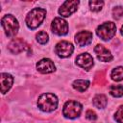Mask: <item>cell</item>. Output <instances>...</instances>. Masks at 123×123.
I'll use <instances>...</instances> for the list:
<instances>
[{
	"label": "cell",
	"mask_w": 123,
	"mask_h": 123,
	"mask_svg": "<svg viewBox=\"0 0 123 123\" xmlns=\"http://www.w3.org/2000/svg\"><path fill=\"white\" fill-rule=\"evenodd\" d=\"M94 53L96 54L97 59L104 62H109L112 61V59H113L111 51L101 44H97L94 47Z\"/></svg>",
	"instance_id": "7c38bea8"
},
{
	"label": "cell",
	"mask_w": 123,
	"mask_h": 123,
	"mask_svg": "<svg viewBox=\"0 0 123 123\" xmlns=\"http://www.w3.org/2000/svg\"><path fill=\"white\" fill-rule=\"evenodd\" d=\"M90 83L89 81L87 80H83V79H78V80H75L73 83H72V86L75 90L79 91V92H84L86 91L88 86H89Z\"/></svg>",
	"instance_id": "9a60e30c"
},
{
	"label": "cell",
	"mask_w": 123,
	"mask_h": 123,
	"mask_svg": "<svg viewBox=\"0 0 123 123\" xmlns=\"http://www.w3.org/2000/svg\"><path fill=\"white\" fill-rule=\"evenodd\" d=\"M58 97L53 93H43L38 97L37 107L44 112H51L58 107Z\"/></svg>",
	"instance_id": "7a4b0ae2"
},
{
	"label": "cell",
	"mask_w": 123,
	"mask_h": 123,
	"mask_svg": "<svg viewBox=\"0 0 123 123\" xmlns=\"http://www.w3.org/2000/svg\"><path fill=\"white\" fill-rule=\"evenodd\" d=\"M114 119L117 123H123V106H120L114 113Z\"/></svg>",
	"instance_id": "7402d4cb"
},
{
	"label": "cell",
	"mask_w": 123,
	"mask_h": 123,
	"mask_svg": "<svg viewBox=\"0 0 123 123\" xmlns=\"http://www.w3.org/2000/svg\"><path fill=\"white\" fill-rule=\"evenodd\" d=\"M88 5H89V8H90V10L92 12H99L103 8L104 2L103 1H99V0H94V1H89Z\"/></svg>",
	"instance_id": "ffe728a7"
},
{
	"label": "cell",
	"mask_w": 123,
	"mask_h": 123,
	"mask_svg": "<svg viewBox=\"0 0 123 123\" xmlns=\"http://www.w3.org/2000/svg\"><path fill=\"white\" fill-rule=\"evenodd\" d=\"M116 33V26L113 22L108 21L99 25L96 29V35L102 40H110L111 39Z\"/></svg>",
	"instance_id": "5b68a950"
},
{
	"label": "cell",
	"mask_w": 123,
	"mask_h": 123,
	"mask_svg": "<svg viewBox=\"0 0 123 123\" xmlns=\"http://www.w3.org/2000/svg\"><path fill=\"white\" fill-rule=\"evenodd\" d=\"M28 49L27 43L22 39H13L9 44V50L13 54H18Z\"/></svg>",
	"instance_id": "4fadbf2b"
},
{
	"label": "cell",
	"mask_w": 123,
	"mask_h": 123,
	"mask_svg": "<svg viewBox=\"0 0 123 123\" xmlns=\"http://www.w3.org/2000/svg\"><path fill=\"white\" fill-rule=\"evenodd\" d=\"M79 4H80V2L79 1H76V0H73V1H64L62 3V5L61 6V8L59 9L58 12L62 17H68L73 12H75L77 11V8H78Z\"/></svg>",
	"instance_id": "ba28073f"
},
{
	"label": "cell",
	"mask_w": 123,
	"mask_h": 123,
	"mask_svg": "<svg viewBox=\"0 0 123 123\" xmlns=\"http://www.w3.org/2000/svg\"><path fill=\"white\" fill-rule=\"evenodd\" d=\"M120 32H121V35L123 36V25H122V27H121V29H120Z\"/></svg>",
	"instance_id": "cb8c5ba5"
},
{
	"label": "cell",
	"mask_w": 123,
	"mask_h": 123,
	"mask_svg": "<svg viewBox=\"0 0 123 123\" xmlns=\"http://www.w3.org/2000/svg\"><path fill=\"white\" fill-rule=\"evenodd\" d=\"M86 117L88 120L92 121V120H95V119L97 118V115H96V113H95L92 110H88V111L86 112Z\"/></svg>",
	"instance_id": "603a6c76"
},
{
	"label": "cell",
	"mask_w": 123,
	"mask_h": 123,
	"mask_svg": "<svg viewBox=\"0 0 123 123\" xmlns=\"http://www.w3.org/2000/svg\"><path fill=\"white\" fill-rule=\"evenodd\" d=\"M0 81H1V92L5 94L12 87L13 83V77L9 73H1Z\"/></svg>",
	"instance_id": "5bb4252c"
},
{
	"label": "cell",
	"mask_w": 123,
	"mask_h": 123,
	"mask_svg": "<svg viewBox=\"0 0 123 123\" xmlns=\"http://www.w3.org/2000/svg\"><path fill=\"white\" fill-rule=\"evenodd\" d=\"M93 38V35L89 31H80L75 35V42L78 46L83 47L88 45Z\"/></svg>",
	"instance_id": "8fae6325"
},
{
	"label": "cell",
	"mask_w": 123,
	"mask_h": 123,
	"mask_svg": "<svg viewBox=\"0 0 123 123\" xmlns=\"http://www.w3.org/2000/svg\"><path fill=\"white\" fill-rule=\"evenodd\" d=\"M112 15H113V18H115V19H119L120 17H122L123 16V7H121V6L114 7L112 10Z\"/></svg>",
	"instance_id": "44dd1931"
},
{
	"label": "cell",
	"mask_w": 123,
	"mask_h": 123,
	"mask_svg": "<svg viewBox=\"0 0 123 123\" xmlns=\"http://www.w3.org/2000/svg\"><path fill=\"white\" fill-rule=\"evenodd\" d=\"M111 77L113 81L119 82L123 80V66H117L111 72Z\"/></svg>",
	"instance_id": "e0dca14e"
},
{
	"label": "cell",
	"mask_w": 123,
	"mask_h": 123,
	"mask_svg": "<svg viewBox=\"0 0 123 123\" xmlns=\"http://www.w3.org/2000/svg\"><path fill=\"white\" fill-rule=\"evenodd\" d=\"M110 94L113 97H121L123 95V86L122 85H112L109 88Z\"/></svg>",
	"instance_id": "ac0fdd59"
},
{
	"label": "cell",
	"mask_w": 123,
	"mask_h": 123,
	"mask_svg": "<svg viewBox=\"0 0 123 123\" xmlns=\"http://www.w3.org/2000/svg\"><path fill=\"white\" fill-rule=\"evenodd\" d=\"M2 27L9 37H14L19 29V23L12 14H5L1 19Z\"/></svg>",
	"instance_id": "3957f363"
},
{
	"label": "cell",
	"mask_w": 123,
	"mask_h": 123,
	"mask_svg": "<svg viewBox=\"0 0 123 123\" xmlns=\"http://www.w3.org/2000/svg\"><path fill=\"white\" fill-rule=\"evenodd\" d=\"M51 30L57 36H64L68 33V23L62 17H55L51 23Z\"/></svg>",
	"instance_id": "8992f818"
},
{
	"label": "cell",
	"mask_w": 123,
	"mask_h": 123,
	"mask_svg": "<svg viewBox=\"0 0 123 123\" xmlns=\"http://www.w3.org/2000/svg\"><path fill=\"white\" fill-rule=\"evenodd\" d=\"M74 51V46L71 42L66 40H62L56 44L55 52L60 58H68L72 55Z\"/></svg>",
	"instance_id": "52a82bcc"
},
{
	"label": "cell",
	"mask_w": 123,
	"mask_h": 123,
	"mask_svg": "<svg viewBox=\"0 0 123 123\" xmlns=\"http://www.w3.org/2000/svg\"><path fill=\"white\" fill-rule=\"evenodd\" d=\"M36 66H37V71H39L42 74L52 73L56 70V66H55L54 62H52V60H50L48 58H44V59H41L40 61H38L37 62Z\"/></svg>",
	"instance_id": "30bf717a"
},
{
	"label": "cell",
	"mask_w": 123,
	"mask_h": 123,
	"mask_svg": "<svg viewBox=\"0 0 123 123\" xmlns=\"http://www.w3.org/2000/svg\"><path fill=\"white\" fill-rule=\"evenodd\" d=\"M36 38H37V41L40 44H46L49 40V36L46 32L44 31H40L38 32L37 35H36Z\"/></svg>",
	"instance_id": "d6986e66"
},
{
	"label": "cell",
	"mask_w": 123,
	"mask_h": 123,
	"mask_svg": "<svg viewBox=\"0 0 123 123\" xmlns=\"http://www.w3.org/2000/svg\"><path fill=\"white\" fill-rule=\"evenodd\" d=\"M93 106L97 109H104L106 108L107 104H108V99L107 96L104 94H97L94 96L93 100H92Z\"/></svg>",
	"instance_id": "2e32d148"
},
{
	"label": "cell",
	"mask_w": 123,
	"mask_h": 123,
	"mask_svg": "<svg viewBox=\"0 0 123 123\" xmlns=\"http://www.w3.org/2000/svg\"><path fill=\"white\" fill-rule=\"evenodd\" d=\"M82 111H83V106L80 102L74 101V100H69V101L65 102V104L63 105L62 114L66 118L75 119L80 116Z\"/></svg>",
	"instance_id": "277c9868"
},
{
	"label": "cell",
	"mask_w": 123,
	"mask_h": 123,
	"mask_svg": "<svg viewBox=\"0 0 123 123\" xmlns=\"http://www.w3.org/2000/svg\"><path fill=\"white\" fill-rule=\"evenodd\" d=\"M46 16V10L42 8H35L31 10L25 19V23L27 27L31 30L37 29L44 20Z\"/></svg>",
	"instance_id": "6da1fadb"
},
{
	"label": "cell",
	"mask_w": 123,
	"mask_h": 123,
	"mask_svg": "<svg viewBox=\"0 0 123 123\" xmlns=\"http://www.w3.org/2000/svg\"><path fill=\"white\" fill-rule=\"evenodd\" d=\"M76 64L79 65L80 67L86 69V70H90L91 67L93 66L94 64V62H93V58L90 54L88 53H82L80 55H78L76 57Z\"/></svg>",
	"instance_id": "9c48e42d"
}]
</instances>
